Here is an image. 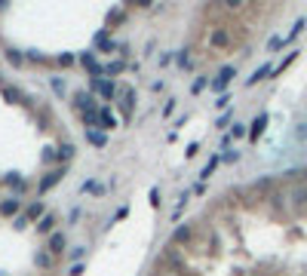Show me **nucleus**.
<instances>
[{"mask_svg":"<svg viewBox=\"0 0 307 276\" xmlns=\"http://www.w3.org/2000/svg\"><path fill=\"white\" fill-rule=\"evenodd\" d=\"M233 77H237V71H233V68L227 65V68H221V71H218V77H215V80L209 83V89H212V92H221V95H224V86H227Z\"/></svg>","mask_w":307,"mask_h":276,"instance_id":"f257e3e1","label":"nucleus"},{"mask_svg":"<svg viewBox=\"0 0 307 276\" xmlns=\"http://www.w3.org/2000/svg\"><path fill=\"white\" fill-rule=\"evenodd\" d=\"M267 120H270L267 114H258L255 120L249 123V141H258V138L264 135V129H267Z\"/></svg>","mask_w":307,"mask_h":276,"instance_id":"f03ea898","label":"nucleus"},{"mask_svg":"<svg viewBox=\"0 0 307 276\" xmlns=\"http://www.w3.org/2000/svg\"><path fill=\"white\" fill-rule=\"evenodd\" d=\"M93 89L102 92V98H114L117 95V83L114 80H93Z\"/></svg>","mask_w":307,"mask_h":276,"instance_id":"7ed1b4c3","label":"nucleus"},{"mask_svg":"<svg viewBox=\"0 0 307 276\" xmlns=\"http://www.w3.org/2000/svg\"><path fill=\"white\" fill-rule=\"evenodd\" d=\"M62 178H65V169H52V172H49V175L40 181V187H37V190H40V193H46L49 187H56V184H59Z\"/></svg>","mask_w":307,"mask_h":276,"instance_id":"20e7f679","label":"nucleus"},{"mask_svg":"<svg viewBox=\"0 0 307 276\" xmlns=\"http://www.w3.org/2000/svg\"><path fill=\"white\" fill-rule=\"evenodd\" d=\"M46 249H49V255H62V249H65V233H62V230L49 233V243H46Z\"/></svg>","mask_w":307,"mask_h":276,"instance_id":"39448f33","label":"nucleus"},{"mask_svg":"<svg viewBox=\"0 0 307 276\" xmlns=\"http://www.w3.org/2000/svg\"><path fill=\"white\" fill-rule=\"evenodd\" d=\"M209 43H212V46H218V49H221V46H227V43H230V34H227L224 28H215V31L209 34Z\"/></svg>","mask_w":307,"mask_h":276,"instance_id":"423d86ee","label":"nucleus"},{"mask_svg":"<svg viewBox=\"0 0 307 276\" xmlns=\"http://www.w3.org/2000/svg\"><path fill=\"white\" fill-rule=\"evenodd\" d=\"M96 46H99L102 52H114V49H117V43L107 37V31H99V34H96Z\"/></svg>","mask_w":307,"mask_h":276,"instance_id":"0eeeda50","label":"nucleus"},{"mask_svg":"<svg viewBox=\"0 0 307 276\" xmlns=\"http://www.w3.org/2000/svg\"><path fill=\"white\" fill-rule=\"evenodd\" d=\"M191 236H194V230L185 224V227H178V230L172 233V243H175V246H185V243H191Z\"/></svg>","mask_w":307,"mask_h":276,"instance_id":"6e6552de","label":"nucleus"},{"mask_svg":"<svg viewBox=\"0 0 307 276\" xmlns=\"http://www.w3.org/2000/svg\"><path fill=\"white\" fill-rule=\"evenodd\" d=\"M86 141H89V144H96V147H104V144H107V138L99 132V129H86Z\"/></svg>","mask_w":307,"mask_h":276,"instance_id":"1a4fd4ad","label":"nucleus"},{"mask_svg":"<svg viewBox=\"0 0 307 276\" xmlns=\"http://www.w3.org/2000/svg\"><path fill=\"white\" fill-rule=\"evenodd\" d=\"M99 114H102V129H117V117H114L107 107H102Z\"/></svg>","mask_w":307,"mask_h":276,"instance_id":"9d476101","label":"nucleus"},{"mask_svg":"<svg viewBox=\"0 0 307 276\" xmlns=\"http://www.w3.org/2000/svg\"><path fill=\"white\" fill-rule=\"evenodd\" d=\"M267 74H270V65H261V68H258V71H255V74H252V77L246 80V86H255L258 80H264V77H267Z\"/></svg>","mask_w":307,"mask_h":276,"instance_id":"9b49d317","label":"nucleus"},{"mask_svg":"<svg viewBox=\"0 0 307 276\" xmlns=\"http://www.w3.org/2000/svg\"><path fill=\"white\" fill-rule=\"evenodd\" d=\"M28 218H46L43 202H31V206H28Z\"/></svg>","mask_w":307,"mask_h":276,"instance_id":"f8f14e48","label":"nucleus"},{"mask_svg":"<svg viewBox=\"0 0 307 276\" xmlns=\"http://www.w3.org/2000/svg\"><path fill=\"white\" fill-rule=\"evenodd\" d=\"M52 224H56V215H46V218H40V221H37V230H40V233H49V230H52Z\"/></svg>","mask_w":307,"mask_h":276,"instance_id":"ddd939ff","label":"nucleus"},{"mask_svg":"<svg viewBox=\"0 0 307 276\" xmlns=\"http://www.w3.org/2000/svg\"><path fill=\"white\" fill-rule=\"evenodd\" d=\"M0 212H3V215H15V212H19V199H6V202H0Z\"/></svg>","mask_w":307,"mask_h":276,"instance_id":"4468645a","label":"nucleus"},{"mask_svg":"<svg viewBox=\"0 0 307 276\" xmlns=\"http://www.w3.org/2000/svg\"><path fill=\"white\" fill-rule=\"evenodd\" d=\"M77 104H80V110L96 107V101H93V95H89V92H80V95H77Z\"/></svg>","mask_w":307,"mask_h":276,"instance_id":"2eb2a0df","label":"nucleus"},{"mask_svg":"<svg viewBox=\"0 0 307 276\" xmlns=\"http://www.w3.org/2000/svg\"><path fill=\"white\" fill-rule=\"evenodd\" d=\"M218 163H221V157H212V160H209V163L203 166V172H200V178H209V175L215 172V166H218Z\"/></svg>","mask_w":307,"mask_h":276,"instance_id":"dca6fc26","label":"nucleus"},{"mask_svg":"<svg viewBox=\"0 0 307 276\" xmlns=\"http://www.w3.org/2000/svg\"><path fill=\"white\" fill-rule=\"evenodd\" d=\"M104 187H102V184L99 181H83V193H102Z\"/></svg>","mask_w":307,"mask_h":276,"instance_id":"f3484780","label":"nucleus"},{"mask_svg":"<svg viewBox=\"0 0 307 276\" xmlns=\"http://www.w3.org/2000/svg\"><path fill=\"white\" fill-rule=\"evenodd\" d=\"M6 59H9L12 65H22V62H25V55H22L19 49H6Z\"/></svg>","mask_w":307,"mask_h":276,"instance_id":"a211bd4d","label":"nucleus"},{"mask_svg":"<svg viewBox=\"0 0 307 276\" xmlns=\"http://www.w3.org/2000/svg\"><path fill=\"white\" fill-rule=\"evenodd\" d=\"M6 184H9V187H15V190H22V187H25V181H22L19 175H6Z\"/></svg>","mask_w":307,"mask_h":276,"instance_id":"6ab92c4d","label":"nucleus"},{"mask_svg":"<svg viewBox=\"0 0 307 276\" xmlns=\"http://www.w3.org/2000/svg\"><path fill=\"white\" fill-rule=\"evenodd\" d=\"M74 157V144H62V151H59V160H71Z\"/></svg>","mask_w":307,"mask_h":276,"instance_id":"aec40b11","label":"nucleus"},{"mask_svg":"<svg viewBox=\"0 0 307 276\" xmlns=\"http://www.w3.org/2000/svg\"><path fill=\"white\" fill-rule=\"evenodd\" d=\"M49 264H52V255H49V252H40V255H37V267H49Z\"/></svg>","mask_w":307,"mask_h":276,"instance_id":"412c9836","label":"nucleus"},{"mask_svg":"<svg viewBox=\"0 0 307 276\" xmlns=\"http://www.w3.org/2000/svg\"><path fill=\"white\" fill-rule=\"evenodd\" d=\"M123 68H126L123 62H111V65H107V68H104V74H111V77H114V74H120Z\"/></svg>","mask_w":307,"mask_h":276,"instance_id":"4be33fe9","label":"nucleus"},{"mask_svg":"<svg viewBox=\"0 0 307 276\" xmlns=\"http://www.w3.org/2000/svg\"><path fill=\"white\" fill-rule=\"evenodd\" d=\"M233 98H230V92H224V95H218V101H215V107H218V110H224L227 104H230Z\"/></svg>","mask_w":307,"mask_h":276,"instance_id":"5701e85b","label":"nucleus"},{"mask_svg":"<svg viewBox=\"0 0 307 276\" xmlns=\"http://www.w3.org/2000/svg\"><path fill=\"white\" fill-rule=\"evenodd\" d=\"M230 120H233V110H224V114L218 117V123H215V126H227Z\"/></svg>","mask_w":307,"mask_h":276,"instance_id":"b1692460","label":"nucleus"},{"mask_svg":"<svg viewBox=\"0 0 307 276\" xmlns=\"http://www.w3.org/2000/svg\"><path fill=\"white\" fill-rule=\"evenodd\" d=\"M230 135H233V138H243V135H246V126H243V123H233V132H230Z\"/></svg>","mask_w":307,"mask_h":276,"instance_id":"393cba45","label":"nucleus"},{"mask_svg":"<svg viewBox=\"0 0 307 276\" xmlns=\"http://www.w3.org/2000/svg\"><path fill=\"white\" fill-rule=\"evenodd\" d=\"M221 160H224V163H237V160H240V151H227Z\"/></svg>","mask_w":307,"mask_h":276,"instance_id":"a878e982","label":"nucleus"},{"mask_svg":"<svg viewBox=\"0 0 307 276\" xmlns=\"http://www.w3.org/2000/svg\"><path fill=\"white\" fill-rule=\"evenodd\" d=\"M52 92H59V95H62V92H65V83H62L59 77H52Z\"/></svg>","mask_w":307,"mask_h":276,"instance_id":"bb28decb","label":"nucleus"},{"mask_svg":"<svg viewBox=\"0 0 307 276\" xmlns=\"http://www.w3.org/2000/svg\"><path fill=\"white\" fill-rule=\"evenodd\" d=\"M280 46H283V40H280V37H270V43H267V49L274 52V49H280Z\"/></svg>","mask_w":307,"mask_h":276,"instance_id":"cd10ccee","label":"nucleus"},{"mask_svg":"<svg viewBox=\"0 0 307 276\" xmlns=\"http://www.w3.org/2000/svg\"><path fill=\"white\" fill-rule=\"evenodd\" d=\"M3 95H6L9 101H19V98H22V95H19V92H15V89H3Z\"/></svg>","mask_w":307,"mask_h":276,"instance_id":"c85d7f7f","label":"nucleus"},{"mask_svg":"<svg viewBox=\"0 0 307 276\" xmlns=\"http://www.w3.org/2000/svg\"><path fill=\"white\" fill-rule=\"evenodd\" d=\"M71 62H74V55H68V52H62V55H59V65H65V68H68Z\"/></svg>","mask_w":307,"mask_h":276,"instance_id":"c756f323","label":"nucleus"},{"mask_svg":"<svg viewBox=\"0 0 307 276\" xmlns=\"http://www.w3.org/2000/svg\"><path fill=\"white\" fill-rule=\"evenodd\" d=\"M172 110H175V98H169V101H166V107H163V117H169Z\"/></svg>","mask_w":307,"mask_h":276,"instance_id":"7c9ffc66","label":"nucleus"},{"mask_svg":"<svg viewBox=\"0 0 307 276\" xmlns=\"http://www.w3.org/2000/svg\"><path fill=\"white\" fill-rule=\"evenodd\" d=\"M151 206H160V190L151 187Z\"/></svg>","mask_w":307,"mask_h":276,"instance_id":"2f4dec72","label":"nucleus"},{"mask_svg":"<svg viewBox=\"0 0 307 276\" xmlns=\"http://www.w3.org/2000/svg\"><path fill=\"white\" fill-rule=\"evenodd\" d=\"M178 65H182V68H188V65H191V59H188V52H178Z\"/></svg>","mask_w":307,"mask_h":276,"instance_id":"473e14b6","label":"nucleus"},{"mask_svg":"<svg viewBox=\"0 0 307 276\" xmlns=\"http://www.w3.org/2000/svg\"><path fill=\"white\" fill-rule=\"evenodd\" d=\"M203 89H206V77H200V80L194 83V92H203Z\"/></svg>","mask_w":307,"mask_h":276,"instance_id":"72a5a7b5","label":"nucleus"},{"mask_svg":"<svg viewBox=\"0 0 307 276\" xmlns=\"http://www.w3.org/2000/svg\"><path fill=\"white\" fill-rule=\"evenodd\" d=\"M25 224H28V215H19V218H15V227H19V230H22Z\"/></svg>","mask_w":307,"mask_h":276,"instance_id":"f704fd0d","label":"nucleus"},{"mask_svg":"<svg viewBox=\"0 0 307 276\" xmlns=\"http://www.w3.org/2000/svg\"><path fill=\"white\" fill-rule=\"evenodd\" d=\"M197 151H200V144H197V141H194V144H188V151H185V154H188V157H194Z\"/></svg>","mask_w":307,"mask_h":276,"instance_id":"c9c22d12","label":"nucleus"},{"mask_svg":"<svg viewBox=\"0 0 307 276\" xmlns=\"http://www.w3.org/2000/svg\"><path fill=\"white\" fill-rule=\"evenodd\" d=\"M71 258H74V261L80 264V258H83V246H80V249H74V252H71Z\"/></svg>","mask_w":307,"mask_h":276,"instance_id":"e433bc0d","label":"nucleus"}]
</instances>
